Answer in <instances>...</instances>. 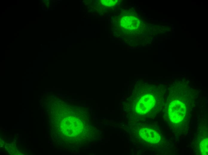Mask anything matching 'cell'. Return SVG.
<instances>
[{"label": "cell", "mask_w": 208, "mask_h": 155, "mask_svg": "<svg viewBox=\"0 0 208 155\" xmlns=\"http://www.w3.org/2000/svg\"><path fill=\"white\" fill-rule=\"evenodd\" d=\"M168 111L170 120L174 123H178L181 122L184 118L186 108L184 103L176 100L169 104Z\"/></svg>", "instance_id": "cell-1"}, {"label": "cell", "mask_w": 208, "mask_h": 155, "mask_svg": "<svg viewBox=\"0 0 208 155\" xmlns=\"http://www.w3.org/2000/svg\"><path fill=\"white\" fill-rule=\"evenodd\" d=\"M155 103L154 97L151 94H146L142 97L137 103L135 109L140 114H144L151 110Z\"/></svg>", "instance_id": "cell-2"}, {"label": "cell", "mask_w": 208, "mask_h": 155, "mask_svg": "<svg viewBox=\"0 0 208 155\" xmlns=\"http://www.w3.org/2000/svg\"><path fill=\"white\" fill-rule=\"evenodd\" d=\"M141 137L146 141L152 144H156L160 141V137L156 131L151 128H142L139 131Z\"/></svg>", "instance_id": "cell-3"}, {"label": "cell", "mask_w": 208, "mask_h": 155, "mask_svg": "<svg viewBox=\"0 0 208 155\" xmlns=\"http://www.w3.org/2000/svg\"><path fill=\"white\" fill-rule=\"evenodd\" d=\"M208 141L207 139L203 140L200 144V150L201 154L208 155Z\"/></svg>", "instance_id": "cell-4"}]
</instances>
